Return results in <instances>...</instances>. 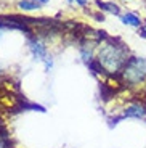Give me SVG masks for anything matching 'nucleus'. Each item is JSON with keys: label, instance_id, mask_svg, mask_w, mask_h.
Listing matches in <instances>:
<instances>
[{"label": "nucleus", "instance_id": "f257e3e1", "mask_svg": "<svg viewBox=\"0 0 146 148\" xmlns=\"http://www.w3.org/2000/svg\"><path fill=\"white\" fill-rule=\"evenodd\" d=\"M128 48L124 44L114 40V39H106L98 50V61L103 66L104 73L111 74V76H119L122 68L128 61Z\"/></svg>", "mask_w": 146, "mask_h": 148}, {"label": "nucleus", "instance_id": "f03ea898", "mask_svg": "<svg viewBox=\"0 0 146 148\" xmlns=\"http://www.w3.org/2000/svg\"><path fill=\"white\" fill-rule=\"evenodd\" d=\"M119 79L127 87H140L146 84V58L145 56H130L122 68Z\"/></svg>", "mask_w": 146, "mask_h": 148}, {"label": "nucleus", "instance_id": "7ed1b4c3", "mask_svg": "<svg viewBox=\"0 0 146 148\" xmlns=\"http://www.w3.org/2000/svg\"><path fill=\"white\" fill-rule=\"evenodd\" d=\"M121 118H132V119L146 121V103L145 101H140V100L128 103L124 108V113H122Z\"/></svg>", "mask_w": 146, "mask_h": 148}, {"label": "nucleus", "instance_id": "20e7f679", "mask_svg": "<svg viewBox=\"0 0 146 148\" xmlns=\"http://www.w3.org/2000/svg\"><path fill=\"white\" fill-rule=\"evenodd\" d=\"M29 48L32 55L35 56V60H40V61H47V47L44 45V42L40 39H31L29 40Z\"/></svg>", "mask_w": 146, "mask_h": 148}, {"label": "nucleus", "instance_id": "39448f33", "mask_svg": "<svg viewBox=\"0 0 146 148\" xmlns=\"http://www.w3.org/2000/svg\"><path fill=\"white\" fill-rule=\"evenodd\" d=\"M121 21L127 26H132V27H141L143 21L136 13H125V15L121 16Z\"/></svg>", "mask_w": 146, "mask_h": 148}, {"label": "nucleus", "instance_id": "423d86ee", "mask_svg": "<svg viewBox=\"0 0 146 148\" xmlns=\"http://www.w3.org/2000/svg\"><path fill=\"white\" fill-rule=\"evenodd\" d=\"M96 5L100 7V10L108 11L111 15H119V11H121L119 5H116V3H106V2H101V0H96Z\"/></svg>", "mask_w": 146, "mask_h": 148}, {"label": "nucleus", "instance_id": "0eeeda50", "mask_svg": "<svg viewBox=\"0 0 146 148\" xmlns=\"http://www.w3.org/2000/svg\"><path fill=\"white\" fill-rule=\"evenodd\" d=\"M19 8L24 11L35 10V8H39V2H35V0H21L19 2Z\"/></svg>", "mask_w": 146, "mask_h": 148}, {"label": "nucleus", "instance_id": "6e6552de", "mask_svg": "<svg viewBox=\"0 0 146 148\" xmlns=\"http://www.w3.org/2000/svg\"><path fill=\"white\" fill-rule=\"evenodd\" d=\"M138 34H140L141 37H146V23H143V24H141V27H140Z\"/></svg>", "mask_w": 146, "mask_h": 148}, {"label": "nucleus", "instance_id": "1a4fd4ad", "mask_svg": "<svg viewBox=\"0 0 146 148\" xmlns=\"http://www.w3.org/2000/svg\"><path fill=\"white\" fill-rule=\"evenodd\" d=\"M76 2H77L79 5H85V3H87V0H76Z\"/></svg>", "mask_w": 146, "mask_h": 148}, {"label": "nucleus", "instance_id": "9d476101", "mask_svg": "<svg viewBox=\"0 0 146 148\" xmlns=\"http://www.w3.org/2000/svg\"><path fill=\"white\" fill-rule=\"evenodd\" d=\"M37 2H42V3H47L48 0H37Z\"/></svg>", "mask_w": 146, "mask_h": 148}, {"label": "nucleus", "instance_id": "9b49d317", "mask_svg": "<svg viewBox=\"0 0 146 148\" xmlns=\"http://www.w3.org/2000/svg\"><path fill=\"white\" fill-rule=\"evenodd\" d=\"M0 37H2V31H0Z\"/></svg>", "mask_w": 146, "mask_h": 148}, {"label": "nucleus", "instance_id": "f8f14e48", "mask_svg": "<svg viewBox=\"0 0 146 148\" xmlns=\"http://www.w3.org/2000/svg\"><path fill=\"white\" fill-rule=\"evenodd\" d=\"M69 2H72V0H69Z\"/></svg>", "mask_w": 146, "mask_h": 148}]
</instances>
